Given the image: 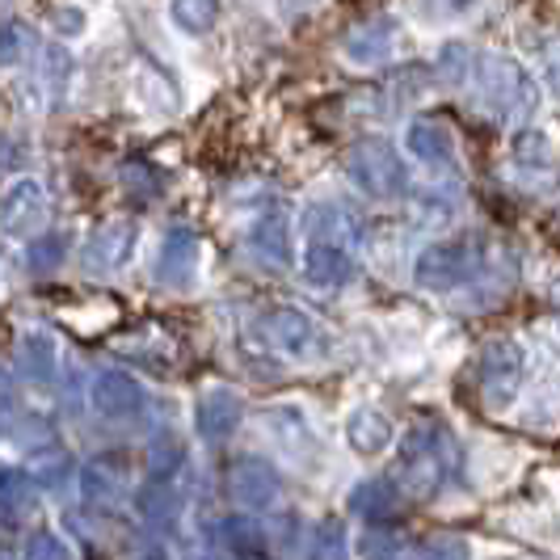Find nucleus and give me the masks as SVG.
<instances>
[{"instance_id": "21", "label": "nucleus", "mask_w": 560, "mask_h": 560, "mask_svg": "<svg viewBox=\"0 0 560 560\" xmlns=\"http://www.w3.org/2000/svg\"><path fill=\"white\" fill-rule=\"evenodd\" d=\"M350 544H346V532L337 523H320L316 532V560H346Z\"/></svg>"}, {"instance_id": "18", "label": "nucleus", "mask_w": 560, "mask_h": 560, "mask_svg": "<svg viewBox=\"0 0 560 560\" xmlns=\"http://www.w3.org/2000/svg\"><path fill=\"white\" fill-rule=\"evenodd\" d=\"M418 560H472V548L459 535H434V539L421 544Z\"/></svg>"}, {"instance_id": "16", "label": "nucleus", "mask_w": 560, "mask_h": 560, "mask_svg": "<svg viewBox=\"0 0 560 560\" xmlns=\"http://www.w3.org/2000/svg\"><path fill=\"white\" fill-rule=\"evenodd\" d=\"M413 4H418V18L425 26H455L485 9V0H413Z\"/></svg>"}, {"instance_id": "10", "label": "nucleus", "mask_w": 560, "mask_h": 560, "mask_svg": "<svg viewBox=\"0 0 560 560\" xmlns=\"http://www.w3.org/2000/svg\"><path fill=\"white\" fill-rule=\"evenodd\" d=\"M232 493L245 505H253V510H261V505L275 502L279 477H275V468H270L266 459H241V464L232 468Z\"/></svg>"}, {"instance_id": "15", "label": "nucleus", "mask_w": 560, "mask_h": 560, "mask_svg": "<svg viewBox=\"0 0 560 560\" xmlns=\"http://www.w3.org/2000/svg\"><path fill=\"white\" fill-rule=\"evenodd\" d=\"M168 18L182 34H207L220 18V0H168Z\"/></svg>"}, {"instance_id": "22", "label": "nucleus", "mask_w": 560, "mask_h": 560, "mask_svg": "<svg viewBox=\"0 0 560 560\" xmlns=\"http://www.w3.org/2000/svg\"><path fill=\"white\" fill-rule=\"evenodd\" d=\"M359 552H363V560H400V539L388 532H366Z\"/></svg>"}, {"instance_id": "6", "label": "nucleus", "mask_w": 560, "mask_h": 560, "mask_svg": "<svg viewBox=\"0 0 560 560\" xmlns=\"http://www.w3.org/2000/svg\"><path fill=\"white\" fill-rule=\"evenodd\" d=\"M261 337L287 354V359H300V363H312V359H325V350H329V337L325 329L304 316L300 308H275L261 316Z\"/></svg>"}, {"instance_id": "19", "label": "nucleus", "mask_w": 560, "mask_h": 560, "mask_svg": "<svg viewBox=\"0 0 560 560\" xmlns=\"http://www.w3.org/2000/svg\"><path fill=\"white\" fill-rule=\"evenodd\" d=\"M253 241H257V249H266L275 261H282L287 257V228H282V220H261L257 224V232H253Z\"/></svg>"}, {"instance_id": "1", "label": "nucleus", "mask_w": 560, "mask_h": 560, "mask_svg": "<svg viewBox=\"0 0 560 560\" xmlns=\"http://www.w3.org/2000/svg\"><path fill=\"white\" fill-rule=\"evenodd\" d=\"M468 84H477L480 110L502 118V122H527L539 110V84L518 59L510 56H493V51L477 56Z\"/></svg>"}, {"instance_id": "2", "label": "nucleus", "mask_w": 560, "mask_h": 560, "mask_svg": "<svg viewBox=\"0 0 560 560\" xmlns=\"http://www.w3.org/2000/svg\"><path fill=\"white\" fill-rule=\"evenodd\" d=\"M451 468H459V443L439 421H425L409 434V443L400 451L396 480L413 498H434L443 489V480L451 477Z\"/></svg>"}, {"instance_id": "13", "label": "nucleus", "mask_w": 560, "mask_h": 560, "mask_svg": "<svg viewBox=\"0 0 560 560\" xmlns=\"http://www.w3.org/2000/svg\"><path fill=\"white\" fill-rule=\"evenodd\" d=\"M93 400H97V409L110 413V418H118V413H136V409H140V388H136L127 375H102Z\"/></svg>"}, {"instance_id": "5", "label": "nucleus", "mask_w": 560, "mask_h": 560, "mask_svg": "<svg viewBox=\"0 0 560 560\" xmlns=\"http://www.w3.org/2000/svg\"><path fill=\"white\" fill-rule=\"evenodd\" d=\"M350 177L371 198H396L409 186V168L388 140H359L350 148Z\"/></svg>"}, {"instance_id": "17", "label": "nucleus", "mask_w": 560, "mask_h": 560, "mask_svg": "<svg viewBox=\"0 0 560 560\" xmlns=\"http://www.w3.org/2000/svg\"><path fill=\"white\" fill-rule=\"evenodd\" d=\"M38 211H43V195H38L34 182H22L13 195L4 198V220H9L13 228H26Z\"/></svg>"}, {"instance_id": "8", "label": "nucleus", "mask_w": 560, "mask_h": 560, "mask_svg": "<svg viewBox=\"0 0 560 560\" xmlns=\"http://www.w3.org/2000/svg\"><path fill=\"white\" fill-rule=\"evenodd\" d=\"M405 148L418 156L421 165H430V168H447V165H455V156H459L455 136H451L439 118H413L409 131H405Z\"/></svg>"}, {"instance_id": "12", "label": "nucleus", "mask_w": 560, "mask_h": 560, "mask_svg": "<svg viewBox=\"0 0 560 560\" xmlns=\"http://www.w3.org/2000/svg\"><path fill=\"white\" fill-rule=\"evenodd\" d=\"M198 421H202V434H211V439H228L232 430H236V421H241V400L232 393H211L202 396V405H198Z\"/></svg>"}, {"instance_id": "3", "label": "nucleus", "mask_w": 560, "mask_h": 560, "mask_svg": "<svg viewBox=\"0 0 560 560\" xmlns=\"http://www.w3.org/2000/svg\"><path fill=\"white\" fill-rule=\"evenodd\" d=\"M485 266V241L480 236H447V241H434L418 253L413 261V279L421 291H434V295H447L455 287L472 282Z\"/></svg>"}, {"instance_id": "4", "label": "nucleus", "mask_w": 560, "mask_h": 560, "mask_svg": "<svg viewBox=\"0 0 560 560\" xmlns=\"http://www.w3.org/2000/svg\"><path fill=\"white\" fill-rule=\"evenodd\" d=\"M523 380H527V354H523V346L510 341V337L489 341L485 354H480V396H485V405L493 413L510 409L518 400V393H523Z\"/></svg>"}, {"instance_id": "23", "label": "nucleus", "mask_w": 560, "mask_h": 560, "mask_svg": "<svg viewBox=\"0 0 560 560\" xmlns=\"http://www.w3.org/2000/svg\"><path fill=\"white\" fill-rule=\"evenodd\" d=\"M228 539H232V548H241V552H257L261 548V535H257V527L253 523H228Z\"/></svg>"}, {"instance_id": "25", "label": "nucleus", "mask_w": 560, "mask_h": 560, "mask_svg": "<svg viewBox=\"0 0 560 560\" xmlns=\"http://www.w3.org/2000/svg\"><path fill=\"white\" fill-rule=\"evenodd\" d=\"M56 22H59V30H68V34H72V30H84V13L81 9H77V13L68 9V13H56Z\"/></svg>"}, {"instance_id": "14", "label": "nucleus", "mask_w": 560, "mask_h": 560, "mask_svg": "<svg viewBox=\"0 0 560 560\" xmlns=\"http://www.w3.org/2000/svg\"><path fill=\"white\" fill-rule=\"evenodd\" d=\"M350 510H359L363 518H393L396 510H400V498H396V489L388 480H366V485L354 489Z\"/></svg>"}, {"instance_id": "24", "label": "nucleus", "mask_w": 560, "mask_h": 560, "mask_svg": "<svg viewBox=\"0 0 560 560\" xmlns=\"http://www.w3.org/2000/svg\"><path fill=\"white\" fill-rule=\"evenodd\" d=\"M22 43H26V30H22V26L0 30V59H18Z\"/></svg>"}, {"instance_id": "11", "label": "nucleus", "mask_w": 560, "mask_h": 560, "mask_svg": "<svg viewBox=\"0 0 560 560\" xmlns=\"http://www.w3.org/2000/svg\"><path fill=\"white\" fill-rule=\"evenodd\" d=\"M304 275L316 287H346V282L354 279V261H350V253L337 249V245H312L308 261H304Z\"/></svg>"}, {"instance_id": "7", "label": "nucleus", "mask_w": 560, "mask_h": 560, "mask_svg": "<svg viewBox=\"0 0 560 560\" xmlns=\"http://www.w3.org/2000/svg\"><path fill=\"white\" fill-rule=\"evenodd\" d=\"M396 38H400L396 18H375V22H366V26L346 34L341 56L350 59V63H359V68H371V63H384V59L393 56Z\"/></svg>"}, {"instance_id": "20", "label": "nucleus", "mask_w": 560, "mask_h": 560, "mask_svg": "<svg viewBox=\"0 0 560 560\" xmlns=\"http://www.w3.org/2000/svg\"><path fill=\"white\" fill-rule=\"evenodd\" d=\"M514 161H518V165L544 168L548 165V140H544L539 131H523L518 143H514Z\"/></svg>"}, {"instance_id": "9", "label": "nucleus", "mask_w": 560, "mask_h": 560, "mask_svg": "<svg viewBox=\"0 0 560 560\" xmlns=\"http://www.w3.org/2000/svg\"><path fill=\"white\" fill-rule=\"evenodd\" d=\"M393 421L384 418L380 409H354L350 418H346V443L354 455H384L388 443H393Z\"/></svg>"}]
</instances>
